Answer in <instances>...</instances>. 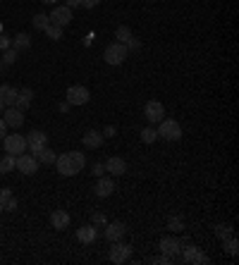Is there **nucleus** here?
<instances>
[{
    "instance_id": "nucleus-1",
    "label": "nucleus",
    "mask_w": 239,
    "mask_h": 265,
    "mask_svg": "<svg viewBox=\"0 0 239 265\" xmlns=\"http://www.w3.org/2000/svg\"><path fill=\"white\" fill-rule=\"evenodd\" d=\"M156 134H158V139H165V141H180L182 139V127H180V122L177 120H170V117H163L158 122V129H156Z\"/></svg>"
},
{
    "instance_id": "nucleus-2",
    "label": "nucleus",
    "mask_w": 239,
    "mask_h": 265,
    "mask_svg": "<svg viewBox=\"0 0 239 265\" xmlns=\"http://www.w3.org/2000/svg\"><path fill=\"white\" fill-rule=\"evenodd\" d=\"M127 55H129V48L125 46V43H110V46L103 50V60L108 65H122L125 60H127Z\"/></svg>"
},
{
    "instance_id": "nucleus-3",
    "label": "nucleus",
    "mask_w": 239,
    "mask_h": 265,
    "mask_svg": "<svg viewBox=\"0 0 239 265\" xmlns=\"http://www.w3.org/2000/svg\"><path fill=\"white\" fill-rule=\"evenodd\" d=\"M182 260L189 265H208L211 263V258H208L199 246H194V244H184L182 246Z\"/></svg>"
},
{
    "instance_id": "nucleus-4",
    "label": "nucleus",
    "mask_w": 239,
    "mask_h": 265,
    "mask_svg": "<svg viewBox=\"0 0 239 265\" xmlns=\"http://www.w3.org/2000/svg\"><path fill=\"white\" fill-rule=\"evenodd\" d=\"M3 149L10 156H19V153H26V136L22 134H8L3 139Z\"/></svg>"
},
{
    "instance_id": "nucleus-5",
    "label": "nucleus",
    "mask_w": 239,
    "mask_h": 265,
    "mask_svg": "<svg viewBox=\"0 0 239 265\" xmlns=\"http://www.w3.org/2000/svg\"><path fill=\"white\" fill-rule=\"evenodd\" d=\"M67 103L70 105H86L88 101H91V91H88L86 86H81V84H74L67 89Z\"/></svg>"
},
{
    "instance_id": "nucleus-6",
    "label": "nucleus",
    "mask_w": 239,
    "mask_h": 265,
    "mask_svg": "<svg viewBox=\"0 0 239 265\" xmlns=\"http://www.w3.org/2000/svg\"><path fill=\"white\" fill-rule=\"evenodd\" d=\"M129 258H132V246H129V244H125L122 239H120V242H112V246H110V263L122 265V263H127Z\"/></svg>"
},
{
    "instance_id": "nucleus-7",
    "label": "nucleus",
    "mask_w": 239,
    "mask_h": 265,
    "mask_svg": "<svg viewBox=\"0 0 239 265\" xmlns=\"http://www.w3.org/2000/svg\"><path fill=\"white\" fill-rule=\"evenodd\" d=\"M143 117H146L148 125H158L160 120L165 117V105L160 101H148L143 105Z\"/></svg>"
},
{
    "instance_id": "nucleus-8",
    "label": "nucleus",
    "mask_w": 239,
    "mask_h": 265,
    "mask_svg": "<svg viewBox=\"0 0 239 265\" xmlns=\"http://www.w3.org/2000/svg\"><path fill=\"white\" fill-rule=\"evenodd\" d=\"M187 244V239H175V237H163L160 239V251H163V256H170V258H177L182 253V246Z\"/></svg>"
},
{
    "instance_id": "nucleus-9",
    "label": "nucleus",
    "mask_w": 239,
    "mask_h": 265,
    "mask_svg": "<svg viewBox=\"0 0 239 265\" xmlns=\"http://www.w3.org/2000/svg\"><path fill=\"white\" fill-rule=\"evenodd\" d=\"M125 234H127V225H125V222H120V220H115V222H105L103 237L110 244L112 242H120V239H125Z\"/></svg>"
},
{
    "instance_id": "nucleus-10",
    "label": "nucleus",
    "mask_w": 239,
    "mask_h": 265,
    "mask_svg": "<svg viewBox=\"0 0 239 265\" xmlns=\"http://www.w3.org/2000/svg\"><path fill=\"white\" fill-rule=\"evenodd\" d=\"M48 19L55 26H67V24H72V10L67 5H53V12L48 15Z\"/></svg>"
},
{
    "instance_id": "nucleus-11",
    "label": "nucleus",
    "mask_w": 239,
    "mask_h": 265,
    "mask_svg": "<svg viewBox=\"0 0 239 265\" xmlns=\"http://www.w3.org/2000/svg\"><path fill=\"white\" fill-rule=\"evenodd\" d=\"M43 146H48V134L41 132V129H32L29 136H26V151H32L34 156H36Z\"/></svg>"
},
{
    "instance_id": "nucleus-12",
    "label": "nucleus",
    "mask_w": 239,
    "mask_h": 265,
    "mask_svg": "<svg viewBox=\"0 0 239 265\" xmlns=\"http://www.w3.org/2000/svg\"><path fill=\"white\" fill-rule=\"evenodd\" d=\"M55 167L63 177H74V174H79V170H77V165H74L70 153H60V156L55 158Z\"/></svg>"
},
{
    "instance_id": "nucleus-13",
    "label": "nucleus",
    "mask_w": 239,
    "mask_h": 265,
    "mask_svg": "<svg viewBox=\"0 0 239 265\" xmlns=\"http://www.w3.org/2000/svg\"><path fill=\"white\" fill-rule=\"evenodd\" d=\"M17 170L22 172V174H36L39 172V160L34 156H29V153H19L17 156Z\"/></svg>"
},
{
    "instance_id": "nucleus-14",
    "label": "nucleus",
    "mask_w": 239,
    "mask_h": 265,
    "mask_svg": "<svg viewBox=\"0 0 239 265\" xmlns=\"http://www.w3.org/2000/svg\"><path fill=\"white\" fill-rule=\"evenodd\" d=\"M3 122L8 127H12V129H19V127L24 125V112L17 110L15 105H10V108L3 110Z\"/></svg>"
},
{
    "instance_id": "nucleus-15",
    "label": "nucleus",
    "mask_w": 239,
    "mask_h": 265,
    "mask_svg": "<svg viewBox=\"0 0 239 265\" xmlns=\"http://www.w3.org/2000/svg\"><path fill=\"white\" fill-rule=\"evenodd\" d=\"M105 172H110V177H122L125 172H127V160L120 156H112L105 160Z\"/></svg>"
},
{
    "instance_id": "nucleus-16",
    "label": "nucleus",
    "mask_w": 239,
    "mask_h": 265,
    "mask_svg": "<svg viewBox=\"0 0 239 265\" xmlns=\"http://www.w3.org/2000/svg\"><path fill=\"white\" fill-rule=\"evenodd\" d=\"M112 191H115V182L110 180V177H98V182H96L94 187V194L98 196V198H108V196H112Z\"/></svg>"
},
{
    "instance_id": "nucleus-17",
    "label": "nucleus",
    "mask_w": 239,
    "mask_h": 265,
    "mask_svg": "<svg viewBox=\"0 0 239 265\" xmlns=\"http://www.w3.org/2000/svg\"><path fill=\"white\" fill-rule=\"evenodd\" d=\"M72 222L70 213L67 211H53L50 213V225H53V229H67Z\"/></svg>"
},
{
    "instance_id": "nucleus-18",
    "label": "nucleus",
    "mask_w": 239,
    "mask_h": 265,
    "mask_svg": "<svg viewBox=\"0 0 239 265\" xmlns=\"http://www.w3.org/2000/svg\"><path fill=\"white\" fill-rule=\"evenodd\" d=\"M17 94H19V89H15L12 84H0V101L5 103V108L15 105Z\"/></svg>"
},
{
    "instance_id": "nucleus-19",
    "label": "nucleus",
    "mask_w": 239,
    "mask_h": 265,
    "mask_svg": "<svg viewBox=\"0 0 239 265\" xmlns=\"http://www.w3.org/2000/svg\"><path fill=\"white\" fill-rule=\"evenodd\" d=\"M96 237H98V227H94V225H84L77 229V239L81 244H94Z\"/></svg>"
},
{
    "instance_id": "nucleus-20",
    "label": "nucleus",
    "mask_w": 239,
    "mask_h": 265,
    "mask_svg": "<svg viewBox=\"0 0 239 265\" xmlns=\"http://www.w3.org/2000/svg\"><path fill=\"white\" fill-rule=\"evenodd\" d=\"M81 141H84L86 149H101V143H103V134L98 132V129H88V132L81 136Z\"/></svg>"
},
{
    "instance_id": "nucleus-21",
    "label": "nucleus",
    "mask_w": 239,
    "mask_h": 265,
    "mask_svg": "<svg viewBox=\"0 0 239 265\" xmlns=\"http://www.w3.org/2000/svg\"><path fill=\"white\" fill-rule=\"evenodd\" d=\"M32 101H34V91H32V89H19V94H17V101H15V108L24 112V110L32 105Z\"/></svg>"
},
{
    "instance_id": "nucleus-22",
    "label": "nucleus",
    "mask_w": 239,
    "mask_h": 265,
    "mask_svg": "<svg viewBox=\"0 0 239 265\" xmlns=\"http://www.w3.org/2000/svg\"><path fill=\"white\" fill-rule=\"evenodd\" d=\"M34 158L39 160V165H53V163H55V158H57V156H55V151L50 149V146H43V149H41Z\"/></svg>"
},
{
    "instance_id": "nucleus-23",
    "label": "nucleus",
    "mask_w": 239,
    "mask_h": 265,
    "mask_svg": "<svg viewBox=\"0 0 239 265\" xmlns=\"http://www.w3.org/2000/svg\"><path fill=\"white\" fill-rule=\"evenodd\" d=\"M12 48H15V50H29V48H32V36L26 32H19L15 36V41H12Z\"/></svg>"
},
{
    "instance_id": "nucleus-24",
    "label": "nucleus",
    "mask_w": 239,
    "mask_h": 265,
    "mask_svg": "<svg viewBox=\"0 0 239 265\" xmlns=\"http://www.w3.org/2000/svg\"><path fill=\"white\" fill-rule=\"evenodd\" d=\"M15 167H17V156L5 153L0 158V174H10V172H15Z\"/></svg>"
},
{
    "instance_id": "nucleus-25",
    "label": "nucleus",
    "mask_w": 239,
    "mask_h": 265,
    "mask_svg": "<svg viewBox=\"0 0 239 265\" xmlns=\"http://www.w3.org/2000/svg\"><path fill=\"white\" fill-rule=\"evenodd\" d=\"M115 39H117V43L129 46V41L134 39V36H132V29H129L127 24H122V26H117V32H115Z\"/></svg>"
},
{
    "instance_id": "nucleus-26",
    "label": "nucleus",
    "mask_w": 239,
    "mask_h": 265,
    "mask_svg": "<svg viewBox=\"0 0 239 265\" xmlns=\"http://www.w3.org/2000/svg\"><path fill=\"white\" fill-rule=\"evenodd\" d=\"M34 24V29H39V32H46V26L50 24V19H48V15H43V12H36L32 19Z\"/></svg>"
},
{
    "instance_id": "nucleus-27",
    "label": "nucleus",
    "mask_w": 239,
    "mask_h": 265,
    "mask_svg": "<svg viewBox=\"0 0 239 265\" xmlns=\"http://www.w3.org/2000/svg\"><path fill=\"white\" fill-rule=\"evenodd\" d=\"M50 41H60L63 39V26H55V24H48L46 26V32H43Z\"/></svg>"
},
{
    "instance_id": "nucleus-28",
    "label": "nucleus",
    "mask_w": 239,
    "mask_h": 265,
    "mask_svg": "<svg viewBox=\"0 0 239 265\" xmlns=\"http://www.w3.org/2000/svg\"><path fill=\"white\" fill-rule=\"evenodd\" d=\"M70 156H72V160H74V165H77V170H84L86 167V156L81 153V151H70Z\"/></svg>"
},
{
    "instance_id": "nucleus-29",
    "label": "nucleus",
    "mask_w": 239,
    "mask_h": 265,
    "mask_svg": "<svg viewBox=\"0 0 239 265\" xmlns=\"http://www.w3.org/2000/svg\"><path fill=\"white\" fill-rule=\"evenodd\" d=\"M17 57H19V50H15V48H8V50H3V65H15Z\"/></svg>"
},
{
    "instance_id": "nucleus-30",
    "label": "nucleus",
    "mask_w": 239,
    "mask_h": 265,
    "mask_svg": "<svg viewBox=\"0 0 239 265\" xmlns=\"http://www.w3.org/2000/svg\"><path fill=\"white\" fill-rule=\"evenodd\" d=\"M156 139H158L156 129H153V127H143V129H141V141H143V143H153Z\"/></svg>"
},
{
    "instance_id": "nucleus-31",
    "label": "nucleus",
    "mask_w": 239,
    "mask_h": 265,
    "mask_svg": "<svg viewBox=\"0 0 239 265\" xmlns=\"http://www.w3.org/2000/svg\"><path fill=\"white\" fill-rule=\"evenodd\" d=\"M225 251H227L230 256H237L239 253V242L234 237H227V239H225Z\"/></svg>"
},
{
    "instance_id": "nucleus-32",
    "label": "nucleus",
    "mask_w": 239,
    "mask_h": 265,
    "mask_svg": "<svg viewBox=\"0 0 239 265\" xmlns=\"http://www.w3.org/2000/svg\"><path fill=\"white\" fill-rule=\"evenodd\" d=\"M167 229H172V232H182V229H184L182 218H177V215H172V218L167 220Z\"/></svg>"
},
{
    "instance_id": "nucleus-33",
    "label": "nucleus",
    "mask_w": 239,
    "mask_h": 265,
    "mask_svg": "<svg viewBox=\"0 0 239 265\" xmlns=\"http://www.w3.org/2000/svg\"><path fill=\"white\" fill-rule=\"evenodd\" d=\"M215 237L225 242L227 237H232V227L230 225H218V227H215Z\"/></svg>"
},
{
    "instance_id": "nucleus-34",
    "label": "nucleus",
    "mask_w": 239,
    "mask_h": 265,
    "mask_svg": "<svg viewBox=\"0 0 239 265\" xmlns=\"http://www.w3.org/2000/svg\"><path fill=\"white\" fill-rule=\"evenodd\" d=\"M105 222H108V220H105L103 213H94V218H91V225H94V227H105Z\"/></svg>"
},
{
    "instance_id": "nucleus-35",
    "label": "nucleus",
    "mask_w": 239,
    "mask_h": 265,
    "mask_svg": "<svg viewBox=\"0 0 239 265\" xmlns=\"http://www.w3.org/2000/svg\"><path fill=\"white\" fill-rule=\"evenodd\" d=\"M91 174H94L96 180H98V177H103V174H105V165L103 163H94V167H91Z\"/></svg>"
},
{
    "instance_id": "nucleus-36",
    "label": "nucleus",
    "mask_w": 239,
    "mask_h": 265,
    "mask_svg": "<svg viewBox=\"0 0 239 265\" xmlns=\"http://www.w3.org/2000/svg\"><path fill=\"white\" fill-rule=\"evenodd\" d=\"M175 258H170V256H158V258H148V263L153 265H167V263H172Z\"/></svg>"
},
{
    "instance_id": "nucleus-37",
    "label": "nucleus",
    "mask_w": 239,
    "mask_h": 265,
    "mask_svg": "<svg viewBox=\"0 0 239 265\" xmlns=\"http://www.w3.org/2000/svg\"><path fill=\"white\" fill-rule=\"evenodd\" d=\"M3 211H8V213H15V211H17V198H15V196H10L8 201H5Z\"/></svg>"
},
{
    "instance_id": "nucleus-38",
    "label": "nucleus",
    "mask_w": 239,
    "mask_h": 265,
    "mask_svg": "<svg viewBox=\"0 0 239 265\" xmlns=\"http://www.w3.org/2000/svg\"><path fill=\"white\" fill-rule=\"evenodd\" d=\"M101 134H103V139H112V136L117 134V127H115V125H108V127H105V129H103V132H101Z\"/></svg>"
},
{
    "instance_id": "nucleus-39",
    "label": "nucleus",
    "mask_w": 239,
    "mask_h": 265,
    "mask_svg": "<svg viewBox=\"0 0 239 265\" xmlns=\"http://www.w3.org/2000/svg\"><path fill=\"white\" fill-rule=\"evenodd\" d=\"M10 196H12V189H0V205H5V201H8Z\"/></svg>"
},
{
    "instance_id": "nucleus-40",
    "label": "nucleus",
    "mask_w": 239,
    "mask_h": 265,
    "mask_svg": "<svg viewBox=\"0 0 239 265\" xmlns=\"http://www.w3.org/2000/svg\"><path fill=\"white\" fill-rule=\"evenodd\" d=\"M8 48H12V39H8V36L0 34V50H8Z\"/></svg>"
},
{
    "instance_id": "nucleus-41",
    "label": "nucleus",
    "mask_w": 239,
    "mask_h": 265,
    "mask_svg": "<svg viewBox=\"0 0 239 265\" xmlns=\"http://www.w3.org/2000/svg\"><path fill=\"white\" fill-rule=\"evenodd\" d=\"M101 5V0H81V8H86V10H94Z\"/></svg>"
},
{
    "instance_id": "nucleus-42",
    "label": "nucleus",
    "mask_w": 239,
    "mask_h": 265,
    "mask_svg": "<svg viewBox=\"0 0 239 265\" xmlns=\"http://www.w3.org/2000/svg\"><path fill=\"white\" fill-rule=\"evenodd\" d=\"M65 5L70 10H77V8H81V0H65Z\"/></svg>"
},
{
    "instance_id": "nucleus-43",
    "label": "nucleus",
    "mask_w": 239,
    "mask_h": 265,
    "mask_svg": "<svg viewBox=\"0 0 239 265\" xmlns=\"http://www.w3.org/2000/svg\"><path fill=\"white\" fill-rule=\"evenodd\" d=\"M5 136H8V125H5V122H3V117H0V141L5 139Z\"/></svg>"
},
{
    "instance_id": "nucleus-44",
    "label": "nucleus",
    "mask_w": 239,
    "mask_h": 265,
    "mask_svg": "<svg viewBox=\"0 0 239 265\" xmlns=\"http://www.w3.org/2000/svg\"><path fill=\"white\" fill-rule=\"evenodd\" d=\"M57 110H60V112H67V110H70V103H60V105H57Z\"/></svg>"
},
{
    "instance_id": "nucleus-45",
    "label": "nucleus",
    "mask_w": 239,
    "mask_h": 265,
    "mask_svg": "<svg viewBox=\"0 0 239 265\" xmlns=\"http://www.w3.org/2000/svg\"><path fill=\"white\" fill-rule=\"evenodd\" d=\"M84 43H86V46H91V43H94V34H88L86 39H84Z\"/></svg>"
},
{
    "instance_id": "nucleus-46",
    "label": "nucleus",
    "mask_w": 239,
    "mask_h": 265,
    "mask_svg": "<svg viewBox=\"0 0 239 265\" xmlns=\"http://www.w3.org/2000/svg\"><path fill=\"white\" fill-rule=\"evenodd\" d=\"M41 3H46V5H57L60 0H41Z\"/></svg>"
},
{
    "instance_id": "nucleus-47",
    "label": "nucleus",
    "mask_w": 239,
    "mask_h": 265,
    "mask_svg": "<svg viewBox=\"0 0 239 265\" xmlns=\"http://www.w3.org/2000/svg\"><path fill=\"white\" fill-rule=\"evenodd\" d=\"M3 110H5V103L0 101V115H3Z\"/></svg>"
},
{
    "instance_id": "nucleus-48",
    "label": "nucleus",
    "mask_w": 239,
    "mask_h": 265,
    "mask_svg": "<svg viewBox=\"0 0 239 265\" xmlns=\"http://www.w3.org/2000/svg\"><path fill=\"white\" fill-rule=\"evenodd\" d=\"M0 34H3V22H0Z\"/></svg>"
},
{
    "instance_id": "nucleus-49",
    "label": "nucleus",
    "mask_w": 239,
    "mask_h": 265,
    "mask_svg": "<svg viewBox=\"0 0 239 265\" xmlns=\"http://www.w3.org/2000/svg\"><path fill=\"white\" fill-rule=\"evenodd\" d=\"M0 215H3V205H0Z\"/></svg>"
}]
</instances>
